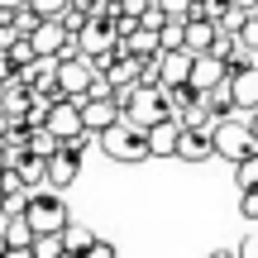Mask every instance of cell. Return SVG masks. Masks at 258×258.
Returning a JSON list of instances; mask_svg holds the SVG:
<instances>
[{"mask_svg": "<svg viewBox=\"0 0 258 258\" xmlns=\"http://www.w3.org/2000/svg\"><path fill=\"white\" fill-rule=\"evenodd\" d=\"M101 148H105V158H115V163H144V158H153L148 129L134 124L129 115H124V120H115V124L101 134Z\"/></svg>", "mask_w": 258, "mask_h": 258, "instance_id": "1", "label": "cell"}, {"mask_svg": "<svg viewBox=\"0 0 258 258\" xmlns=\"http://www.w3.org/2000/svg\"><path fill=\"white\" fill-rule=\"evenodd\" d=\"M77 53H86L96 67H105L115 53H120V29H115V19L110 15H91L86 29L77 34Z\"/></svg>", "mask_w": 258, "mask_h": 258, "instance_id": "2", "label": "cell"}, {"mask_svg": "<svg viewBox=\"0 0 258 258\" xmlns=\"http://www.w3.org/2000/svg\"><path fill=\"white\" fill-rule=\"evenodd\" d=\"M249 153H258V139H253L249 115H234V120H220V124H215V158L239 163V158H249Z\"/></svg>", "mask_w": 258, "mask_h": 258, "instance_id": "3", "label": "cell"}, {"mask_svg": "<svg viewBox=\"0 0 258 258\" xmlns=\"http://www.w3.org/2000/svg\"><path fill=\"white\" fill-rule=\"evenodd\" d=\"M124 115H129L134 124H144V129H153L158 120H167V115H172V101H167V86H153V82L134 86V96L124 101Z\"/></svg>", "mask_w": 258, "mask_h": 258, "instance_id": "4", "label": "cell"}, {"mask_svg": "<svg viewBox=\"0 0 258 258\" xmlns=\"http://www.w3.org/2000/svg\"><path fill=\"white\" fill-rule=\"evenodd\" d=\"M29 220H34L38 234H53V230H67V225H72L67 201L57 196V186H34V196H29Z\"/></svg>", "mask_w": 258, "mask_h": 258, "instance_id": "5", "label": "cell"}, {"mask_svg": "<svg viewBox=\"0 0 258 258\" xmlns=\"http://www.w3.org/2000/svg\"><path fill=\"white\" fill-rule=\"evenodd\" d=\"M0 239H5V258H34V220H29V211H10L5 215V230H0Z\"/></svg>", "mask_w": 258, "mask_h": 258, "instance_id": "6", "label": "cell"}, {"mask_svg": "<svg viewBox=\"0 0 258 258\" xmlns=\"http://www.w3.org/2000/svg\"><path fill=\"white\" fill-rule=\"evenodd\" d=\"M82 115H86V129L91 134H105L115 120H124V105H120V96H86Z\"/></svg>", "mask_w": 258, "mask_h": 258, "instance_id": "7", "label": "cell"}, {"mask_svg": "<svg viewBox=\"0 0 258 258\" xmlns=\"http://www.w3.org/2000/svg\"><path fill=\"white\" fill-rule=\"evenodd\" d=\"M177 158H182V163H211V158H215V129L186 124L182 129V144H177Z\"/></svg>", "mask_w": 258, "mask_h": 258, "instance_id": "8", "label": "cell"}, {"mask_svg": "<svg viewBox=\"0 0 258 258\" xmlns=\"http://www.w3.org/2000/svg\"><path fill=\"white\" fill-rule=\"evenodd\" d=\"M77 177H82V153H72V148H57V153L48 158V186L67 191Z\"/></svg>", "mask_w": 258, "mask_h": 258, "instance_id": "9", "label": "cell"}, {"mask_svg": "<svg viewBox=\"0 0 258 258\" xmlns=\"http://www.w3.org/2000/svg\"><path fill=\"white\" fill-rule=\"evenodd\" d=\"M120 53L158 57V53H163V29H153V24H144V19H139V29H129V34L120 38Z\"/></svg>", "mask_w": 258, "mask_h": 258, "instance_id": "10", "label": "cell"}, {"mask_svg": "<svg viewBox=\"0 0 258 258\" xmlns=\"http://www.w3.org/2000/svg\"><path fill=\"white\" fill-rule=\"evenodd\" d=\"M220 82H230V62H225L220 53H201L196 67H191V86L196 91H211V86H220Z\"/></svg>", "mask_w": 258, "mask_h": 258, "instance_id": "11", "label": "cell"}, {"mask_svg": "<svg viewBox=\"0 0 258 258\" xmlns=\"http://www.w3.org/2000/svg\"><path fill=\"white\" fill-rule=\"evenodd\" d=\"M182 120L177 115H167V120H158L148 129V144H153V158H177V144H182Z\"/></svg>", "mask_w": 258, "mask_h": 258, "instance_id": "12", "label": "cell"}, {"mask_svg": "<svg viewBox=\"0 0 258 258\" xmlns=\"http://www.w3.org/2000/svg\"><path fill=\"white\" fill-rule=\"evenodd\" d=\"M215 38H220V19H206V15H186V48H191L196 57L211 53Z\"/></svg>", "mask_w": 258, "mask_h": 258, "instance_id": "13", "label": "cell"}, {"mask_svg": "<svg viewBox=\"0 0 258 258\" xmlns=\"http://www.w3.org/2000/svg\"><path fill=\"white\" fill-rule=\"evenodd\" d=\"M230 86H234V101H239V110L253 115V110H258V62L234 67V72H230Z\"/></svg>", "mask_w": 258, "mask_h": 258, "instance_id": "14", "label": "cell"}, {"mask_svg": "<svg viewBox=\"0 0 258 258\" xmlns=\"http://www.w3.org/2000/svg\"><path fill=\"white\" fill-rule=\"evenodd\" d=\"M15 167L24 172L29 186H48V158L34 153V148H24V153H15Z\"/></svg>", "mask_w": 258, "mask_h": 258, "instance_id": "15", "label": "cell"}, {"mask_svg": "<svg viewBox=\"0 0 258 258\" xmlns=\"http://www.w3.org/2000/svg\"><path fill=\"white\" fill-rule=\"evenodd\" d=\"M67 253V239H62V230H53V234H38L34 239V258H62Z\"/></svg>", "mask_w": 258, "mask_h": 258, "instance_id": "16", "label": "cell"}, {"mask_svg": "<svg viewBox=\"0 0 258 258\" xmlns=\"http://www.w3.org/2000/svg\"><path fill=\"white\" fill-rule=\"evenodd\" d=\"M62 239H67V253H91L96 234L86 230V225H67V230H62Z\"/></svg>", "mask_w": 258, "mask_h": 258, "instance_id": "17", "label": "cell"}, {"mask_svg": "<svg viewBox=\"0 0 258 258\" xmlns=\"http://www.w3.org/2000/svg\"><path fill=\"white\" fill-rule=\"evenodd\" d=\"M29 148H34V153H43V158H53L57 148H62V139H57L48 124H34V139H29Z\"/></svg>", "mask_w": 258, "mask_h": 258, "instance_id": "18", "label": "cell"}, {"mask_svg": "<svg viewBox=\"0 0 258 258\" xmlns=\"http://www.w3.org/2000/svg\"><path fill=\"white\" fill-rule=\"evenodd\" d=\"M29 5H34V10H38L43 19H57V15H62L67 5H72V0H29Z\"/></svg>", "mask_w": 258, "mask_h": 258, "instance_id": "19", "label": "cell"}, {"mask_svg": "<svg viewBox=\"0 0 258 258\" xmlns=\"http://www.w3.org/2000/svg\"><path fill=\"white\" fill-rule=\"evenodd\" d=\"M239 211L249 215V220L258 225V186H249V191H239Z\"/></svg>", "mask_w": 258, "mask_h": 258, "instance_id": "20", "label": "cell"}, {"mask_svg": "<svg viewBox=\"0 0 258 258\" xmlns=\"http://www.w3.org/2000/svg\"><path fill=\"white\" fill-rule=\"evenodd\" d=\"M239 38H244V43H249L253 53H258V10H253L249 19H244V29H239Z\"/></svg>", "mask_w": 258, "mask_h": 258, "instance_id": "21", "label": "cell"}, {"mask_svg": "<svg viewBox=\"0 0 258 258\" xmlns=\"http://www.w3.org/2000/svg\"><path fill=\"white\" fill-rule=\"evenodd\" d=\"M158 5H163L167 15H182V19H186V15H191V5H196V0H158Z\"/></svg>", "mask_w": 258, "mask_h": 258, "instance_id": "22", "label": "cell"}, {"mask_svg": "<svg viewBox=\"0 0 258 258\" xmlns=\"http://www.w3.org/2000/svg\"><path fill=\"white\" fill-rule=\"evenodd\" d=\"M115 253H120V249H115L110 239H96V244H91V258H115Z\"/></svg>", "mask_w": 258, "mask_h": 258, "instance_id": "23", "label": "cell"}, {"mask_svg": "<svg viewBox=\"0 0 258 258\" xmlns=\"http://www.w3.org/2000/svg\"><path fill=\"white\" fill-rule=\"evenodd\" d=\"M239 258H258V234H249V239H239Z\"/></svg>", "mask_w": 258, "mask_h": 258, "instance_id": "24", "label": "cell"}, {"mask_svg": "<svg viewBox=\"0 0 258 258\" xmlns=\"http://www.w3.org/2000/svg\"><path fill=\"white\" fill-rule=\"evenodd\" d=\"M5 206H10V196H5V186H0V215H5Z\"/></svg>", "mask_w": 258, "mask_h": 258, "instance_id": "25", "label": "cell"}, {"mask_svg": "<svg viewBox=\"0 0 258 258\" xmlns=\"http://www.w3.org/2000/svg\"><path fill=\"white\" fill-rule=\"evenodd\" d=\"M249 124H253V139H258V110H253V115H249Z\"/></svg>", "mask_w": 258, "mask_h": 258, "instance_id": "26", "label": "cell"}, {"mask_svg": "<svg viewBox=\"0 0 258 258\" xmlns=\"http://www.w3.org/2000/svg\"><path fill=\"white\" fill-rule=\"evenodd\" d=\"M253 5H258V0H253Z\"/></svg>", "mask_w": 258, "mask_h": 258, "instance_id": "27", "label": "cell"}]
</instances>
